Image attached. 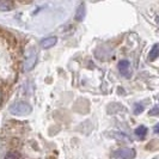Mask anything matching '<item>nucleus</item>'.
Segmentation results:
<instances>
[{
	"instance_id": "obj_1",
	"label": "nucleus",
	"mask_w": 159,
	"mask_h": 159,
	"mask_svg": "<svg viewBox=\"0 0 159 159\" xmlns=\"http://www.w3.org/2000/svg\"><path fill=\"white\" fill-rule=\"evenodd\" d=\"M31 107L26 102H18L15 103L11 108H10V112L12 115H17V116H25L29 115L31 112Z\"/></svg>"
},
{
	"instance_id": "obj_2",
	"label": "nucleus",
	"mask_w": 159,
	"mask_h": 159,
	"mask_svg": "<svg viewBox=\"0 0 159 159\" xmlns=\"http://www.w3.org/2000/svg\"><path fill=\"white\" fill-rule=\"evenodd\" d=\"M114 157L119 159H133L135 157V151L132 148H121L114 153Z\"/></svg>"
},
{
	"instance_id": "obj_3",
	"label": "nucleus",
	"mask_w": 159,
	"mask_h": 159,
	"mask_svg": "<svg viewBox=\"0 0 159 159\" xmlns=\"http://www.w3.org/2000/svg\"><path fill=\"white\" fill-rule=\"evenodd\" d=\"M119 70L120 73L126 77V78H130L132 75V70H130V64L128 60H121L119 62Z\"/></svg>"
},
{
	"instance_id": "obj_4",
	"label": "nucleus",
	"mask_w": 159,
	"mask_h": 159,
	"mask_svg": "<svg viewBox=\"0 0 159 159\" xmlns=\"http://www.w3.org/2000/svg\"><path fill=\"white\" fill-rule=\"evenodd\" d=\"M56 44V37L52 36V37H47V39H43L41 41V47L42 48H50Z\"/></svg>"
},
{
	"instance_id": "obj_5",
	"label": "nucleus",
	"mask_w": 159,
	"mask_h": 159,
	"mask_svg": "<svg viewBox=\"0 0 159 159\" xmlns=\"http://www.w3.org/2000/svg\"><path fill=\"white\" fill-rule=\"evenodd\" d=\"M85 17V5L84 4H80L79 7L77 8V12H75V20H83Z\"/></svg>"
},
{
	"instance_id": "obj_6",
	"label": "nucleus",
	"mask_w": 159,
	"mask_h": 159,
	"mask_svg": "<svg viewBox=\"0 0 159 159\" xmlns=\"http://www.w3.org/2000/svg\"><path fill=\"white\" fill-rule=\"evenodd\" d=\"M158 56H159V46L158 44H156L154 47L152 48V50L150 52V54H148V60H150V61H153V60H156Z\"/></svg>"
},
{
	"instance_id": "obj_7",
	"label": "nucleus",
	"mask_w": 159,
	"mask_h": 159,
	"mask_svg": "<svg viewBox=\"0 0 159 159\" xmlns=\"http://www.w3.org/2000/svg\"><path fill=\"white\" fill-rule=\"evenodd\" d=\"M13 2L11 1H0V11H10L13 8Z\"/></svg>"
},
{
	"instance_id": "obj_8",
	"label": "nucleus",
	"mask_w": 159,
	"mask_h": 159,
	"mask_svg": "<svg viewBox=\"0 0 159 159\" xmlns=\"http://www.w3.org/2000/svg\"><path fill=\"white\" fill-rule=\"evenodd\" d=\"M135 134L139 138H143V136L147 134V128L145 127V126H140V127H138L135 129Z\"/></svg>"
},
{
	"instance_id": "obj_9",
	"label": "nucleus",
	"mask_w": 159,
	"mask_h": 159,
	"mask_svg": "<svg viewBox=\"0 0 159 159\" xmlns=\"http://www.w3.org/2000/svg\"><path fill=\"white\" fill-rule=\"evenodd\" d=\"M143 111V107L141 104H136L135 108H134V112H135L136 115H139V114H141Z\"/></svg>"
},
{
	"instance_id": "obj_10",
	"label": "nucleus",
	"mask_w": 159,
	"mask_h": 159,
	"mask_svg": "<svg viewBox=\"0 0 159 159\" xmlns=\"http://www.w3.org/2000/svg\"><path fill=\"white\" fill-rule=\"evenodd\" d=\"M154 133L159 134V123L158 125H156V127H154Z\"/></svg>"
},
{
	"instance_id": "obj_11",
	"label": "nucleus",
	"mask_w": 159,
	"mask_h": 159,
	"mask_svg": "<svg viewBox=\"0 0 159 159\" xmlns=\"http://www.w3.org/2000/svg\"><path fill=\"white\" fill-rule=\"evenodd\" d=\"M158 22H159V17H158Z\"/></svg>"
}]
</instances>
